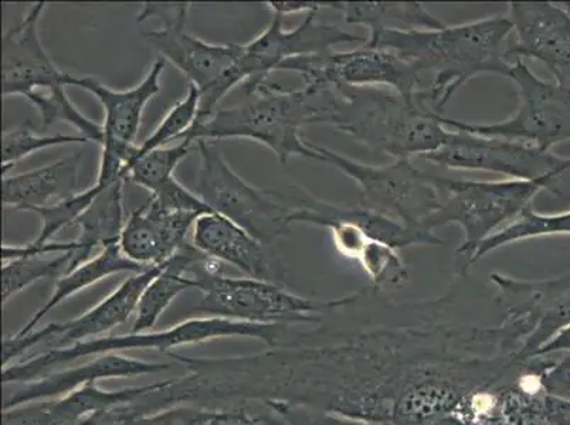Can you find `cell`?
<instances>
[{
  "label": "cell",
  "mask_w": 570,
  "mask_h": 425,
  "mask_svg": "<svg viewBox=\"0 0 570 425\" xmlns=\"http://www.w3.org/2000/svg\"><path fill=\"white\" fill-rule=\"evenodd\" d=\"M167 264V263H165ZM163 266H154L147 271L132 274L116 291L104 298L87 313L76 316L61 324H49L45 328L30 332L23 338H10L3 342V367L10 362L32 350L35 346L43 345L48 350L66 349L92 339L104 338L118 326L126 324L134 314H137L139 299L154 278L163 271Z\"/></svg>",
  "instance_id": "cell-15"
},
{
  "label": "cell",
  "mask_w": 570,
  "mask_h": 425,
  "mask_svg": "<svg viewBox=\"0 0 570 425\" xmlns=\"http://www.w3.org/2000/svg\"><path fill=\"white\" fill-rule=\"evenodd\" d=\"M562 7L564 8V10H567V12L570 14V2H564L562 3Z\"/></svg>",
  "instance_id": "cell-43"
},
{
  "label": "cell",
  "mask_w": 570,
  "mask_h": 425,
  "mask_svg": "<svg viewBox=\"0 0 570 425\" xmlns=\"http://www.w3.org/2000/svg\"><path fill=\"white\" fill-rule=\"evenodd\" d=\"M512 34L510 18L492 17L438 30H381L371 33L365 45L395 51L420 72L429 71L433 80L423 96L434 112L444 116L455 92L475 77H507Z\"/></svg>",
  "instance_id": "cell-1"
},
{
  "label": "cell",
  "mask_w": 570,
  "mask_h": 425,
  "mask_svg": "<svg viewBox=\"0 0 570 425\" xmlns=\"http://www.w3.org/2000/svg\"><path fill=\"white\" fill-rule=\"evenodd\" d=\"M196 264V288L204 297L196 313L254 325L317 324L324 318L328 303H315L287 291L283 285L257 278H229L209 273L205 264Z\"/></svg>",
  "instance_id": "cell-8"
},
{
  "label": "cell",
  "mask_w": 570,
  "mask_h": 425,
  "mask_svg": "<svg viewBox=\"0 0 570 425\" xmlns=\"http://www.w3.org/2000/svg\"><path fill=\"white\" fill-rule=\"evenodd\" d=\"M214 414V409L204 407L175 406L164 412L147 414L134 425H206Z\"/></svg>",
  "instance_id": "cell-38"
},
{
  "label": "cell",
  "mask_w": 570,
  "mask_h": 425,
  "mask_svg": "<svg viewBox=\"0 0 570 425\" xmlns=\"http://www.w3.org/2000/svg\"><path fill=\"white\" fill-rule=\"evenodd\" d=\"M320 162L328 164L355 181L360 190L357 206L414 229H428L436 215L440 195L433 175L424 174L411 159L386 165H370L309 142ZM432 231V230H429Z\"/></svg>",
  "instance_id": "cell-7"
},
{
  "label": "cell",
  "mask_w": 570,
  "mask_h": 425,
  "mask_svg": "<svg viewBox=\"0 0 570 425\" xmlns=\"http://www.w3.org/2000/svg\"><path fill=\"white\" fill-rule=\"evenodd\" d=\"M289 209V223L325 227L342 257L357 261L367 243L381 240L397 250L412 246H444L433 231L414 229L361 206H338L309 195L299 186L276 190Z\"/></svg>",
  "instance_id": "cell-11"
},
{
  "label": "cell",
  "mask_w": 570,
  "mask_h": 425,
  "mask_svg": "<svg viewBox=\"0 0 570 425\" xmlns=\"http://www.w3.org/2000/svg\"><path fill=\"white\" fill-rule=\"evenodd\" d=\"M206 425H266L263 419L253 417L243 408L229 409V412H215Z\"/></svg>",
  "instance_id": "cell-41"
},
{
  "label": "cell",
  "mask_w": 570,
  "mask_h": 425,
  "mask_svg": "<svg viewBox=\"0 0 570 425\" xmlns=\"http://www.w3.org/2000/svg\"><path fill=\"white\" fill-rule=\"evenodd\" d=\"M542 422L548 425H570V402L546 396L542 404Z\"/></svg>",
  "instance_id": "cell-40"
},
{
  "label": "cell",
  "mask_w": 570,
  "mask_h": 425,
  "mask_svg": "<svg viewBox=\"0 0 570 425\" xmlns=\"http://www.w3.org/2000/svg\"><path fill=\"white\" fill-rule=\"evenodd\" d=\"M508 300L515 313L527 316L535 325L518 356V362L523 363L535 356L554 336L569 328L570 274L539 281L512 279L508 285Z\"/></svg>",
  "instance_id": "cell-23"
},
{
  "label": "cell",
  "mask_w": 570,
  "mask_h": 425,
  "mask_svg": "<svg viewBox=\"0 0 570 425\" xmlns=\"http://www.w3.org/2000/svg\"><path fill=\"white\" fill-rule=\"evenodd\" d=\"M514 28L508 59H532L546 65L554 81L570 90V14L561 4L510 3Z\"/></svg>",
  "instance_id": "cell-18"
},
{
  "label": "cell",
  "mask_w": 570,
  "mask_h": 425,
  "mask_svg": "<svg viewBox=\"0 0 570 425\" xmlns=\"http://www.w3.org/2000/svg\"><path fill=\"white\" fill-rule=\"evenodd\" d=\"M189 10L190 3H144L137 22L163 19V28L145 33V40L160 59L173 63L191 86L198 87L199 123L214 116L223 98L243 82L237 71L243 46L210 45L186 32Z\"/></svg>",
  "instance_id": "cell-5"
},
{
  "label": "cell",
  "mask_w": 570,
  "mask_h": 425,
  "mask_svg": "<svg viewBox=\"0 0 570 425\" xmlns=\"http://www.w3.org/2000/svg\"><path fill=\"white\" fill-rule=\"evenodd\" d=\"M279 71L302 76L305 86H385L399 96L414 100L420 92V71L411 61L387 49L361 46L360 49L303 57L285 63Z\"/></svg>",
  "instance_id": "cell-14"
},
{
  "label": "cell",
  "mask_w": 570,
  "mask_h": 425,
  "mask_svg": "<svg viewBox=\"0 0 570 425\" xmlns=\"http://www.w3.org/2000/svg\"><path fill=\"white\" fill-rule=\"evenodd\" d=\"M72 253L57 254L55 257H28L3 263L2 267V299H10L24 291L41 279H60L72 269Z\"/></svg>",
  "instance_id": "cell-30"
},
{
  "label": "cell",
  "mask_w": 570,
  "mask_h": 425,
  "mask_svg": "<svg viewBox=\"0 0 570 425\" xmlns=\"http://www.w3.org/2000/svg\"><path fill=\"white\" fill-rule=\"evenodd\" d=\"M106 186L96 181L91 188L67 197L65 200L57 201V204L30 209L29 211L38 215L41 220V230L33 240L35 245H46V243L51 241L56 233L63 230L67 226L76 225L77 219L87 210V207L91 205V201L96 199L97 195Z\"/></svg>",
  "instance_id": "cell-34"
},
{
  "label": "cell",
  "mask_w": 570,
  "mask_h": 425,
  "mask_svg": "<svg viewBox=\"0 0 570 425\" xmlns=\"http://www.w3.org/2000/svg\"><path fill=\"white\" fill-rule=\"evenodd\" d=\"M149 200L165 211H188L200 216L216 215L198 194L186 189L175 178L160 186Z\"/></svg>",
  "instance_id": "cell-36"
},
{
  "label": "cell",
  "mask_w": 570,
  "mask_h": 425,
  "mask_svg": "<svg viewBox=\"0 0 570 425\" xmlns=\"http://www.w3.org/2000/svg\"><path fill=\"white\" fill-rule=\"evenodd\" d=\"M440 195V207L428 223L429 230L458 225L463 230V241L455 250L464 258L461 276L476 248L487 238L504 229L532 207L535 197L548 190L543 180H465L433 176Z\"/></svg>",
  "instance_id": "cell-6"
},
{
  "label": "cell",
  "mask_w": 570,
  "mask_h": 425,
  "mask_svg": "<svg viewBox=\"0 0 570 425\" xmlns=\"http://www.w3.org/2000/svg\"><path fill=\"white\" fill-rule=\"evenodd\" d=\"M561 355L559 359H553L552 355L535 356L539 383L547 396L570 402V352Z\"/></svg>",
  "instance_id": "cell-37"
},
{
  "label": "cell",
  "mask_w": 570,
  "mask_h": 425,
  "mask_svg": "<svg viewBox=\"0 0 570 425\" xmlns=\"http://www.w3.org/2000/svg\"><path fill=\"white\" fill-rule=\"evenodd\" d=\"M357 263L370 277L373 288H402L409 281V269L397 248L381 240L367 243Z\"/></svg>",
  "instance_id": "cell-33"
},
{
  "label": "cell",
  "mask_w": 570,
  "mask_h": 425,
  "mask_svg": "<svg viewBox=\"0 0 570 425\" xmlns=\"http://www.w3.org/2000/svg\"><path fill=\"white\" fill-rule=\"evenodd\" d=\"M170 367L173 365L169 363L138 360L122 354L96 356L95 359L75 369L50 372L48 375L20 385L12 396L4 398L3 409L61 397L77 388L95 385L107 378L155 375V373L167 372Z\"/></svg>",
  "instance_id": "cell-22"
},
{
  "label": "cell",
  "mask_w": 570,
  "mask_h": 425,
  "mask_svg": "<svg viewBox=\"0 0 570 425\" xmlns=\"http://www.w3.org/2000/svg\"><path fill=\"white\" fill-rule=\"evenodd\" d=\"M199 217L196 212L165 211L148 200L129 215L119 247L134 263L163 266L189 245L186 237Z\"/></svg>",
  "instance_id": "cell-21"
},
{
  "label": "cell",
  "mask_w": 570,
  "mask_h": 425,
  "mask_svg": "<svg viewBox=\"0 0 570 425\" xmlns=\"http://www.w3.org/2000/svg\"><path fill=\"white\" fill-rule=\"evenodd\" d=\"M196 194L216 215L226 217L268 247L292 231L289 209L276 190L254 188L235 172L216 142L198 141Z\"/></svg>",
  "instance_id": "cell-9"
},
{
  "label": "cell",
  "mask_w": 570,
  "mask_h": 425,
  "mask_svg": "<svg viewBox=\"0 0 570 425\" xmlns=\"http://www.w3.org/2000/svg\"><path fill=\"white\" fill-rule=\"evenodd\" d=\"M570 352V326L563 329L561 334L554 336L551 342H548L535 356H547L553 354H568ZM533 356V357H535Z\"/></svg>",
  "instance_id": "cell-42"
},
{
  "label": "cell",
  "mask_w": 570,
  "mask_h": 425,
  "mask_svg": "<svg viewBox=\"0 0 570 425\" xmlns=\"http://www.w3.org/2000/svg\"><path fill=\"white\" fill-rule=\"evenodd\" d=\"M174 386V380H165L121 391H104L95 383L61 397L3 409L2 425H81L92 414L141 401Z\"/></svg>",
  "instance_id": "cell-19"
},
{
  "label": "cell",
  "mask_w": 570,
  "mask_h": 425,
  "mask_svg": "<svg viewBox=\"0 0 570 425\" xmlns=\"http://www.w3.org/2000/svg\"><path fill=\"white\" fill-rule=\"evenodd\" d=\"M266 7L273 14L285 18L295 13H318L325 8L340 10L341 2H268Z\"/></svg>",
  "instance_id": "cell-39"
},
{
  "label": "cell",
  "mask_w": 570,
  "mask_h": 425,
  "mask_svg": "<svg viewBox=\"0 0 570 425\" xmlns=\"http://www.w3.org/2000/svg\"><path fill=\"white\" fill-rule=\"evenodd\" d=\"M248 101L242 106L223 108L206 121L195 123L186 134L190 141L217 142L222 139H250L276 155L282 165L293 157L318 160L302 129L318 121L314 91H287L268 85L267 79L246 81ZM184 138V139H185Z\"/></svg>",
  "instance_id": "cell-3"
},
{
  "label": "cell",
  "mask_w": 570,
  "mask_h": 425,
  "mask_svg": "<svg viewBox=\"0 0 570 425\" xmlns=\"http://www.w3.org/2000/svg\"><path fill=\"white\" fill-rule=\"evenodd\" d=\"M46 7L35 3L28 14L2 36L3 97L19 96L30 100L70 86L71 76L60 71L40 40L39 24Z\"/></svg>",
  "instance_id": "cell-17"
},
{
  "label": "cell",
  "mask_w": 570,
  "mask_h": 425,
  "mask_svg": "<svg viewBox=\"0 0 570 425\" xmlns=\"http://www.w3.org/2000/svg\"><path fill=\"white\" fill-rule=\"evenodd\" d=\"M85 142L90 141L82 135H41L29 127L12 129L2 135V175L7 176L14 164L39 150Z\"/></svg>",
  "instance_id": "cell-35"
},
{
  "label": "cell",
  "mask_w": 570,
  "mask_h": 425,
  "mask_svg": "<svg viewBox=\"0 0 570 425\" xmlns=\"http://www.w3.org/2000/svg\"><path fill=\"white\" fill-rule=\"evenodd\" d=\"M507 79L515 82L520 106L514 116L494 123H471L449 119L442 123L454 131L501 138L552 150L570 141V90L557 81L539 79L522 60L512 61Z\"/></svg>",
  "instance_id": "cell-10"
},
{
  "label": "cell",
  "mask_w": 570,
  "mask_h": 425,
  "mask_svg": "<svg viewBox=\"0 0 570 425\" xmlns=\"http://www.w3.org/2000/svg\"><path fill=\"white\" fill-rule=\"evenodd\" d=\"M124 184L126 179H118L107 185L87 210L77 219L80 235L76 238V251L72 253V269L90 260L92 251L119 245L124 227H126V211H124Z\"/></svg>",
  "instance_id": "cell-25"
},
{
  "label": "cell",
  "mask_w": 570,
  "mask_h": 425,
  "mask_svg": "<svg viewBox=\"0 0 570 425\" xmlns=\"http://www.w3.org/2000/svg\"><path fill=\"white\" fill-rule=\"evenodd\" d=\"M191 245L205 256L240 269L247 277L283 283L285 267L273 248L263 245L226 217H199L194 226Z\"/></svg>",
  "instance_id": "cell-20"
},
{
  "label": "cell",
  "mask_w": 570,
  "mask_h": 425,
  "mask_svg": "<svg viewBox=\"0 0 570 425\" xmlns=\"http://www.w3.org/2000/svg\"><path fill=\"white\" fill-rule=\"evenodd\" d=\"M422 159L445 169L480 170L517 180H543L551 194L563 199V179L570 174V158L558 157L552 150L454 129H450L448 142L442 148Z\"/></svg>",
  "instance_id": "cell-12"
},
{
  "label": "cell",
  "mask_w": 570,
  "mask_h": 425,
  "mask_svg": "<svg viewBox=\"0 0 570 425\" xmlns=\"http://www.w3.org/2000/svg\"><path fill=\"white\" fill-rule=\"evenodd\" d=\"M165 60L158 59L138 86L112 90L92 77L71 76L70 86L90 92L104 110L100 169L97 178L111 181L126 178V169L137 149L145 107L160 91ZM127 179V178H126Z\"/></svg>",
  "instance_id": "cell-13"
},
{
  "label": "cell",
  "mask_w": 570,
  "mask_h": 425,
  "mask_svg": "<svg viewBox=\"0 0 570 425\" xmlns=\"http://www.w3.org/2000/svg\"><path fill=\"white\" fill-rule=\"evenodd\" d=\"M570 236V210L543 215L533 210V207L522 212L518 219L497 231L476 248L470 258L465 271L474 264L483 260L490 253L514 245V243L532 240V238Z\"/></svg>",
  "instance_id": "cell-29"
},
{
  "label": "cell",
  "mask_w": 570,
  "mask_h": 425,
  "mask_svg": "<svg viewBox=\"0 0 570 425\" xmlns=\"http://www.w3.org/2000/svg\"><path fill=\"white\" fill-rule=\"evenodd\" d=\"M148 268L151 267H145L141 266V264L129 260L126 254L121 251L119 245L102 248L96 257H91L90 260L71 269L65 277L57 279L55 293L51 295L48 303L13 335L14 338H23V336L29 335L30 332L38 329V325L51 310L63 304L66 299L75 297L76 294L85 291V289L102 281V279L122 273L131 274L132 276V274L147 271Z\"/></svg>",
  "instance_id": "cell-26"
},
{
  "label": "cell",
  "mask_w": 570,
  "mask_h": 425,
  "mask_svg": "<svg viewBox=\"0 0 570 425\" xmlns=\"http://www.w3.org/2000/svg\"><path fill=\"white\" fill-rule=\"evenodd\" d=\"M315 18L317 13H308L302 24L287 30L283 28L284 18L273 14L268 28L243 46L237 65L242 80L267 79L269 72L282 70L288 61L330 55L336 46L366 43L362 36L346 32L340 26L320 23Z\"/></svg>",
  "instance_id": "cell-16"
},
{
  "label": "cell",
  "mask_w": 570,
  "mask_h": 425,
  "mask_svg": "<svg viewBox=\"0 0 570 425\" xmlns=\"http://www.w3.org/2000/svg\"><path fill=\"white\" fill-rule=\"evenodd\" d=\"M82 154L56 160V162L2 180L3 205L29 211L65 200L79 194V169Z\"/></svg>",
  "instance_id": "cell-24"
},
{
  "label": "cell",
  "mask_w": 570,
  "mask_h": 425,
  "mask_svg": "<svg viewBox=\"0 0 570 425\" xmlns=\"http://www.w3.org/2000/svg\"><path fill=\"white\" fill-rule=\"evenodd\" d=\"M309 88L317 100V123L395 160L436 152L450 137V129L440 119L443 116L429 107L422 90L414 100H407L376 87Z\"/></svg>",
  "instance_id": "cell-2"
},
{
  "label": "cell",
  "mask_w": 570,
  "mask_h": 425,
  "mask_svg": "<svg viewBox=\"0 0 570 425\" xmlns=\"http://www.w3.org/2000/svg\"><path fill=\"white\" fill-rule=\"evenodd\" d=\"M199 111L200 91L198 87L189 85L184 100H180L174 108H170V111L160 121L159 126L155 128V131L135 149L131 162L128 164L126 169V178L128 179L129 168L144 155L168 147L170 142L183 141L186 134L198 122Z\"/></svg>",
  "instance_id": "cell-31"
},
{
  "label": "cell",
  "mask_w": 570,
  "mask_h": 425,
  "mask_svg": "<svg viewBox=\"0 0 570 425\" xmlns=\"http://www.w3.org/2000/svg\"><path fill=\"white\" fill-rule=\"evenodd\" d=\"M284 332V326L279 325H254L204 316L184 320L173 328L160 332H131L129 335L104 336L66 349L40 352L26 360L3 367L2 380L4 386H20L48 375L53 372V367L65 366L81 357L122 354L129 350H158L170 355L176 347L202 345L216 339L248 338L276 346Z\"/></svg>",
  "instance_id": "cell-4"
},
{
  "label": "cell",
  "mask_w": 570,
  "mask_h": 425,
  "mask_svg": "<svg viewBox=\"0 0 570 425\" xmlns=\"http://www.w3.org/2000/svg\"><path fill=\"white\" fill-rule=\"evenodd\" d=\"M207 256L194 245L185 246L174 258L165 264L163 271L149 283L139 299L132 334L151 332L160 316L169 305L186 289L196 288L195 276L191 274L196 264L206 260Z\"/></svg>",
  "instance_id": "cell-27"
},
{
  "label": "cell",
  "mask_w": 570,
  "mask_h": 425,
  "mask_svg": "<svg viewBox=\"0 0 570 425\" xmlns=\"http://www.w3.org/2000/svg\"><path fill=\"white\" fill-rule=\"evenodd\" d=\"M340 12L344 14L345 23L365 26L371 33L438 30L445 26L422 3L341 2Z\"/></svg>",
  "instance_id": "cell-28"
},
{
  "label": "cell",
  "mask_w": 570,
  "mask_h": 425,
  "mask_svg": "<svg viewBox=\"0 0 570 425\" xmlns=\"http://www.w3.org/2000/svg\"><path fill=\"white\" fill-rule=\"evenodd\" d=\"M194 144L190 139L185 138L174 147L159 148L144 155L129 168L128 179L139 188L151 191V195L155 194L160 186L175 178L176 168L188 157Z\"/></svg>",
  "instance_id": "cell-32"
}]
</instances>
